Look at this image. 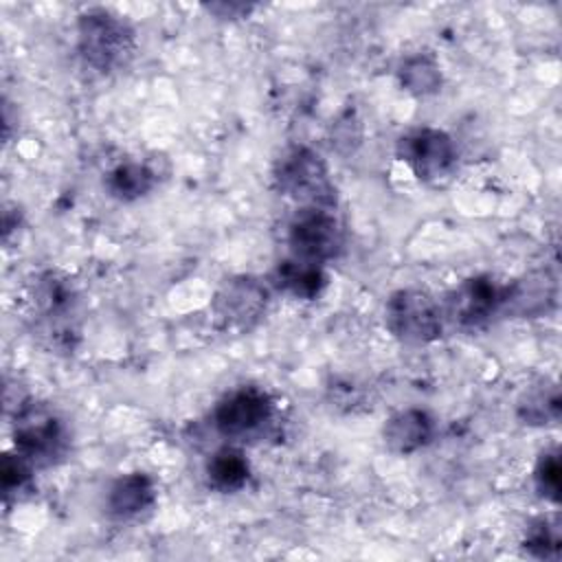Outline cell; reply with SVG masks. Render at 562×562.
<instances>
[{
	"mask_svg": "<svg viewBox=\"0 0 562 562\" xmlns=\"http://www.w3.org/2000/svg\"><path fill=\"white\" fill-rule=\"evenodd\" d=\"M400 77H402L404 88L408 92H415V94H430L441 83L439 66L428 55H413V57H408L404 61V66H402Z\"/></svg>",
	"mask_w": 562,
	"mask_h": 562,
	"instance_id": "16",
	"label": "cell"
},
{
	"mask_svg": "<svg viewBox=\"0 0 562 562\" xmlns=\"http://www.w3.org/2000/svg\"><path fill=\"white\" fill-rule=\"evenodd\" d=\"M33 490V479H31V463L15 454H4L2 459V494L4 501L9 503L11 498H22Z\"/></svg>",
	"mask_w": 562,
	"mask_h": 562,
	"instance_id": "17",
	"label": "cell"
},
{
	"mask_svg": "<svg viewBox=\"0 0 562 562\" xmlns=\"http://www.w3.org/2000/svg\"><path fill=\"white\" fill-rule=\"evenodd\" d=\"M551 303H553V283H551V279H547V274L529 277L512 288H505L503 307H507L520 316L547 312Z\"/></svg>",
	"mask_w": 562,
	"mask_h": 562,
	"instance_id": "13",
	"label": "cell"
},
{
	"mask_svg": "<svg viewBox=\"0 0 562 562\" xmlns=\"http://www.w3.org/2000/svg\"><path fill=\"white\" fill-rule=\"evenodd\" d=\"M525 549L536 558H555L560 551L558 527L549 525V520H538L531 525L525 538Z\"/></svg>",
	"mask_w": 562,
	"mask_h": 562,
	"instance_id": "19",
	"label": "cell"
},
{
	"mask_svg": "<svg viewBox=\"0 0 562 562\" xmlns=\"http://www.w3.org/2000/svg\"><path fill=\"white\" fill-rule=\"evenodd\" d=\"M77 40L86 64L101 72L123 68L134 53L132 29L125 20L105 9H90L79 15Z\"/></svg>",
	"mask_w": 562,
	"mask_h": 562,
	"instance_id": "1",
	"label": "cell"
},
{
	"mask_svg": "<svg viewBox=\"0 0 562 562\" xmlns=\"http://www.w3.org/2000/svg\"><path fill=\"white\" fill-rule=\"evenodd\" d=\"M384 321L389 331L413 345H424L441 336V310L428 292L397 290L386 301Z\"/></svg>",
	"mask_w": 562,
	"mask_h": 562,
	"instance_id": "4",
	"label": "cell"
},
{
	"mask_svg": "<svg viewBox=\"0 0 562 562\" xmlns=\"http://www.w3.org/2000/svg\"><path fill=\"white\" fill-rule=\"evenodd\" d=\"M266 305L268 290L252 277H235L226 281L213 301L215 316L226 327L237 329H248L255 325L261 318Z\"/></svg>",
	"mask_w": 562,
	"mask_h": 562,
	"instance_id": "9",
	"label": "cell"
},
{
	"mask_svg": "<svg viewBox=\"0 0 562 562\" xmlns=\"http://www.w3.org/2000/svg\"><path fill=\"white\" fill-rule=\"evenodd\" d=\"M505 288L490 277L465 279L448 294V316L461 327H479L503 307Z\"/></svg>",
	"mask_w": 562,
	"mask_h": 562,
	"instance_id": "8",
	"label": "cell"
},
{
	"mask_svg": "<svg viewBox=\"0 0 562 562\" xmlns=\"http://www.w3.org/2000/svg\"><path fill=\"white\" fill-rule=\"evenodd\" d=\"M272 400L255 389L244 386L228 393L213 413V424L228 439H252L272 422Z\"/></svg>",
	"mask_w": 562,
	"mask_h": 562,
	"instance_id": "7",
	"label": "cell"
},
{
	"mask_svg": "<svg viewBox=\"0 0 562 562\" xmlns=\"http://www.w3.org/2000/svg\"><path fill=\"white\" fill-rule=\"evenodd\" d=\"M154 182H156L154 171L140 162H121L105 178V187L110 195L123 202L145 195L147 191H151Z\"/></svg>",
	"mask_w": 562,
	"mask_h": 562,
	"instance_id": "15",
	"label": "cell"
},
{
	"mask_svg": "<svg viewBox=\"0 0 562 562\" xmlns=\"http://www.w3.org/2000/svg\"><path fill=\"white\" fill-rule=\"evenodd\" d=\"M274 184L283 195L305 206L329 209L336 200L323 158L307 147H294L283 154L274 169Z\"/></svg>",
	"mask_w": 562,
	"mask_h": 562,
	"instance_id": "3",
	"label": "cell"
},
{
	"mask_svg": "<svg viewBox=\"0 0 562 562\" xmlns=\"http://www.w3.org/2000/svg\"><path fill=\"white\" fill-rule=\"evenodd\" d=\"M15 452L31 465H53L68 448V432L53 408L42 402H26L13 417Z\"/></svg>",
	"mask_w": 562,
	"mask_h": 562,
	"instance_id": "2",
	"label": "cell"
},
{
	"mask_svg": "<svg viewBox=\"0 0 562 562\" xmlns=\"http://www.w3.org/2000/svg\"><path fill=\"white\" fill-rule=\"evenodd\" d=\"M211 11H222L224 9V13L220 15V18H237V13L235 11H239V13H248L252 7H246V4H213V7H209Z\"/></svg>",
	"mask_w": 562,
	"mask_h": 562,
	"instance_id": "20",
	"label": "cell"
},
{
	"mask_svg": "<svg viewBox=\"0 0 562 562\" xmlns=\"http://www.w3.org/2000/svg\"><path fill=\"white\" fill-rule=\"evenodd\" d=\"M536 490L542 498L551 503H560V459L558 452H544L533 472Z\"/></svg>",
	"mask_w": 562,
	"mask_h": 562,
	"instance_id": "18",
	"label": "cell"
},
{
	"mask_svg": "<svg viewBox=\"0 0 562 562\" xmlns=\"http://www.w3.org/2000/svg\"><path fill=\"white\" fill-rule=\"evenodd\" d=\"M397 156L419 180L426 182L448 178L457 167L454 140L435 127H419L402 136L397 143Z\"/></svg>",
	"mask_w": 562,
	"mask_h": 562,
	"instance_id": "6",
	"label": "cell"
},
{
	"mask_svg": "<svg viewBox=\"0 0 562 562\" xmlns=\"http://www.w3.org/2000/svg\"><path fill=\"white\" fill-rule=\"evenodd\" d=\"M156 501L154 481L143 472H132L114 481L108 494V509L116 518H132L149 509Z\"/></svg>",
	"mask_w": 562,
	"mask_h": 562,
	"instance_id": "11",
	"label": "cell"
},
{
	"mask_svg": "<svg viewBox=\"0 0 562 562\" xmlns=\"http://www.w3.org/2000/svg\"><path fill=\"white\" fill-rule=\"evenodd\" d=\"M274 283L279 290L296 296V299H316L327 283V277L321 263H312L305 259H288L281 261L274 270Z\"/></svg>",
	"mask_w": 562,
	"mask_h": 562,
	"instance_id": "12",
	"label": "cell"
},
{
	"mask_svg": "<svg viewBox=\"0 0 562 562\" xmlns=\"http://www.w3.org/2000/svg\"><path fill=\"white\" fill-rule=\"evenodd\" d=\"M288 241L296 259L323 263L342 248L338 220L323 206H303L288 226Z\"/></svg>",
	"mask_w": 562,
	"mask_h": 562,
	"instance_id": "5",
	"label": "cell"
},
{
	"mask_svg": "<svg viewBox=\"0 0 562 562\" xmlns=\"http://www.w3.org/2000/svg\"><path fill=\"white\" fill-rule=\"evenodd\" d=\"M435 432V422L426 411L406 408L395 413L384 426V441L397 454H411L424 448Z\"/></svg>",
	"mask_w": 562,
	"mask_h": 562,
	"instance_id": "10",
	"label": "cell"
},
{
	"mask_svg": "<svg viewBox=\"0 0 562 562\" xmlns=\"http://www.w3.org/2000/svg\"><path fill=\"white\" fill-rule=\"evenodd\" d=\"M206 474L211 487L217 492H237L246 485L250 476V468L246 457L235 448H222L217 450L211 461L206 463Z\"/></svg>",
	"mask_w": 562,
	"mask_h": 562,
	"instance_id": "14",
	"label": "cell"
}]
</instances>
